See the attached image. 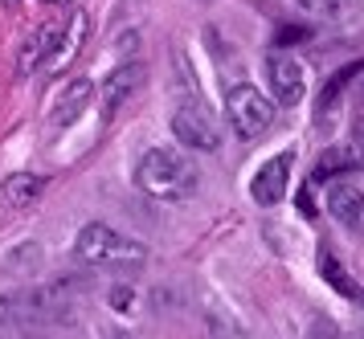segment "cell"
Here are the masks:
<instances>
[{
    "label": "cell",
    "instance_id": "cell-1",
    "mask_svg": "<svg viewBox=\"0 0 364 339\" xmlns=\"http://www.w3.org/2000/svg\"><path fill=\"white\" fill-rule=\"evenodd\" d=\"M135 184L148 196H160V200H181V196H193L197 188V163L181 156V151H168V147H151L148 156L135 168Z\"/></svg>",
    "mask_w": 364,
    "mask_h": 339
},
{
    "label": "cell",
    "instance_id": "cell-2",
    "mask_svg": "<svg viewBox=\"0 0 364 339\" xmlns=\"http://www.w3.org/2000/svg\"><path fill=\"white\" fill-rule=\"evenodd\" d=\"M74 254L86 262V266H102V270H132V266H144L148 258V245L132 242V237H123L115 233L111 225H86L78 233V242H74Z\"/></svg>",
    "mask_w": 364,
    "mask_h": 339
},
{
    "label": "cell",
    "instance_id": "cell-3",
    "mask_svg": "<svg viewBox=\"0 0 364 339\" xmlns=\"http://www.w3.org/2000/svg\"><path fill=\"white\" fill-rule=\"evenodd\" d=\"M225 114L237 139H262L274 123V98H266L254 82H233L225 90Z\"/></svg>",
    "mask_w": 364,
    "mask_h": 339
},
{
    "label": "cell",
    "instance_id": "cell-4",
    "mask_svg": "<svg viewBox=\"0 0 364 339\" xmlns=\"http://www.w3.org/2000/svg\"><path fill=\"white\" fill-rule=\"evenodd\" d=\"M172 135H176L184 147H197V151H213V147L221 144L213 114L205 111L200 102H181V107H176V114H172Z\"/></svg>",
    "mask_w": 364,
    "mask_h": 339
},
{
    "label": "cell",
    "instance_id": "cell-5",
    "mask_svg": "<svg viewBox=\"0 0 364 339\" xmlns=\"http://www.w3.org/2000/svg\"><path fill=\"white\" fill-rule=\"evenodd\" d=\"M291 163H295V151L287 147V151H279L274 160H266L258 172H254V180H250V196L262 205V209H270V205H279L282 196H287V180H291Z\"/></svg>",
    "mask_w": 364,
    "mask_h": 339
},
{
    "label": "cell",
    "instance_id": "cell-6",
    "mask_svg": "<svg viewBox=\"0 0 364 339\" xmlns=\"http://www.w3.org/2000/svg\"><path fill=\"white\" fill-rule=\"evenodd\" d=\"M266 78H270V98H274L279 107H299L303 95H307L303 70H299V62L287 58V53H274V58L266 62Z\"/></svg>",
    "mask_w": 364,
    "mask_h": 339
},
{
    "label": "cell",
    "instance_id": "cell-7",
    "mask_svg": "<svg viewBox=\"0 0 364 339\" xmlns=\"http://www.w3.org/2000/svg\"><path fill=\"white\" fill-rule=\"evenodd\" d=\"M328 212L344 229H352L356 237H364V193H360V188H352V184H344V180H331Z\"/></svg>",
    "mask_w": 364,
    "mask_h": 339
},
{
    "label": "cell",
    "instance_id": "cell-8",
    "mask_svg": "<svg viewBox=\"0 0 364 339\" xmlns=\"http://www.w3.org/2000/svg\"><path fill=\"white\" fill-rule=\"evenodd\" d=\"M139 82H144V65L139 62H123L111 70V78L102 82V114L111 119V114L127 102V98L139 90Z\"/></svg>",
    "mask_w": 364,
    "mask_h": 339
},
{
    "label": "cell",
    "instance_id": "cell-9",
    "mask_svg": "<svg viewBox=\"0 0 364 339\" xmlns=\"http://www.w3.org/2000/svg\"><path fill=\"white\" fill-rule=\"evenodd\" d=\"M90 98H95V82H90V78L66 82V90H58V98H53L50 123H53V127H70V123L90 107Z\"/></svg>",
    "mask_w": 364,
    "mask_h": 339
},
{
    "label": "cell",
    "instance_id": "cell-10",
    "mask_svg": "<svg viewBox=\"0 0 364 339\" xmlns=\"http://www.w3.org/2000/svg\"><path fill=\"white\" fill-rule=\"evenodd\" d=\"M86 25H90V21H86V13H74L66 25H62V33H58V45H53L50 62H46V70H50V74H62V70L74 62L78 45L86 41Z\"/></svg>",
    "mask_w": 364,
    "mask_h": 339
},
{
    "label": "cell",
    "instance_id": "cell-11",
    "mask_svg": "<svg viewBox=\"0 0 364 339\" xmlns=\"http://www.w3.org/2000/svg\"><path fill=\"white\" fill-rule=\"evenodd\" d=\"M58 33H62V25H41V29L21 45V58H17V74H33L37 65L50 62L53 45H58Z\"/></svg>",
    "mask_w": 364,
    "mask_h": 339
},
{
    "label": "cell",
    "instance_id": "cell-12",
    "mask_svg": "<svg viewBox=\"0 0 364 339\" xmlns=\"http://www.w3.org/2000/svg\"><path fill=\"white\" fill-rule=\"evenodd\" d=\"M46 193V176H33V172H17V176L4 180V188H0V200L9 205V209H25L29 200Z\"/></svg>",
    "mask_w": 364,
    "mask_h": 339
},
{
    "label": "cell",
    "instance_id": "cell-13",
    "mask_svg": "<svg viewBox=\"0 0 364 339\" xmlns=\"http://www.w3.org/2000/svg\"><path fill=\"white\" fill-rule=\"evenodd\" d=\"M352 168H360L356 156H352V147H328V151L319 156V163H315V172L307 176V184H331L336 176H344Z\"/></svg>",
    "mask_w": 364,
    "mask_h": 339
},
{
    "label": "cell",
    "instance_id": "cell-14",
    "mask_svg": "<svg viewBox=\"0 0 364 339\" xmlns=\"http://www.w3.org/2000/svg\"><path fill=\"white\" fill-rule=\"evenodd\" d=\"M319 274L328 278V286H331L336 294H344V298H364V291L356 286V278H352V274L344 270V266L336 262V254H331L328 245L319 249Z\"/></svg>",
    "mask_w": 364,
    "mask_h": 339
},
{
    "label": "cell",
    "instance_id": "cell-15",
    "mask_svg": "<svg viewBox=\"0 0 364 339\" xmlns=\"http://www.w3.org/2000/svg\"><path fill=\"white\" fill-rule=\"evenodd\" d=\"M360 70H364V62H352V65H344V70H336V74H331L328 86H323V95H319V114H328V111H331V102H336V98L344 95V90H348V82L356 78Z\"/></svg>",
    "mask_w": 364,
    "mask_h": 339
},
{
    "label": "cell",
    "instance_id": "cell-16",
    "mask_svg": "<svg viewBox=\"0 0 364 339\" xmlns=\"http://www.w3.org/2000/svg\"><path fill=\"white\" fill-rule=\"evenodd\" d=\"M41 266V249L37 245H21V249H13V258L4 262V270L13 274V270H37Z\"/></svg>",
    "mask_w": 364,
    "mask_h": 339
},
{
    "label": "cell",
    "instance_id": "cell-17",
    "mask_svg": "<svg viewBox=\"0 0 364 339\" xmlns=\"http://www.w3.org/2000/svg\"><path fill=\"white\" fill-rule=\"evenodd\" d=\"M311 37V25H287V29L274 33V45H295V41H307Z\"/></svg>",
    "mask_w": 364,
    "mask_h": 339
},
{
    "label": "cell",
    "instance_id": "cell-18",
    "mask_svg": "<svg viewBox=\"0 0 364 339\" xmlns=\"http://www.w3.org/2000/svg\"><path fill=\"white\" fill-rule=\"evenodd\" d=\"M352 156H356V163L364 168V111L352 114Z\"/></svg>",
    "mask_w": 364,
    "mask_h": 339
},
{
    "label": "cell",
    "instance_id": "cell-19",
    "mask_svg": "<svg viewBox=\"0 0 364 339\" xmlns=\"http://www.w3.org/2000/svg\"><path fill=\"white\" fill-rule=\"evenodd\" d=\"M299 4H307L311 13H323V16H336V13H344V0H299Z\"/></svg>",
    "mask_w": 364,
    "mask_h": 339
},
{
    "label": "cell",
    "instance_id": "cell-20",
    "mask_svg": "<svg viewBox=\"0 0 364 339\" xmlns=\"http://www.w3.org/2000/svg\"><path fill=\"white\" fill-rule=\"evenodd\" d=\"M356 335H360V339H364V315H360V323H356Z\"/></svg>",
    "mask_w": 364,
    "mask_h": 339
},
{
    "label": "cell",
    "instance_id": "cell-21",
    "mask_svg": "<svg viewBox=\"0 0 364 339\" xmlns=\"http://www.w3.org/2000/svg\"><path fill=\"white\" fill-rule=\"evenodd\" d=\"M41 4H70V0H41Z\"/></svg>",
    "mask_w": 364,
    "mask_h": 339
},
{
    "label": "cell",
    "instance_id": "cell-22",
    "mask_svg": "<svg viewBox=\"0 0 364 339\" xmlns=\"http://www.w3.org/2000/svg\"><path fill=\"white\" fill-rule=\"evenodd\" d=\"M348 339H360V335H356V331H352V335H348Z\"/></svg>",
    "mask_w": 364,
    "mask_h": 339
},
{
    "label": "cell",
    "instance_id": "cell-23",
    "mask_svg": "<svg viewBox=\"0 0 364 339\" xmlns=\"http://www.w3.org/2000/svg\"><path fill=\"white\" fill-rule=\"evenodd\" d=\"M4 4H17V0H4Z\"/></svg>",
    "mask_w": 364,
    "mask_h": 339
},
{
    "label": "cell",
    "instance_id": "cell-24",
    "mask_svg": "<svg viewBox=\"0 0 364 339\" xmlns=\"http://www.w3.org/2000/svg\"><path fill=\"white\" fill-rule=\"evenodd\" d=\"M115 339H127V335H115Z\"/></svg>",
    "mask_w": 364,
    "mask_h": 339
}]
</instances>
